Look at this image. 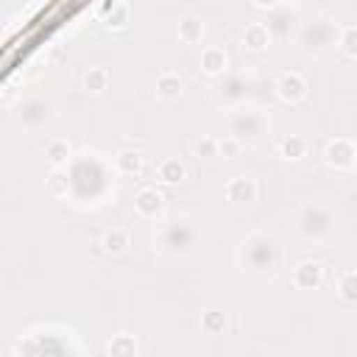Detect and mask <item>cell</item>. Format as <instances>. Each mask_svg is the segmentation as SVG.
<instances>
[{"label": "cell", "instance_id": "obj_1", "mask_svg": "<svg viewBox=\"0 0 357 357\" xmlns=\"http://www.w3.org/2000/svg\"><path fill=\"white\" fill-rule=\"evenodd\" d=\"M332 229H335V223H332V215H329L326 206H321V204H307V206L298 212V231H301L304 240H310V243H324V240H329Z\"/></svg>", "mask_w": 357, "mask_h": 357}, {"label": "cell", "instance_id": "obj_2", "mask_svg": "<svg viewBox=\"0 0 357 357\" xmlns=\"http://www.w3.org/2000/svg\"><path fill=\"white\" fill-rule=\"evenodd\" d=\"M245 259L251 265V271H273L282 259V251H279V243L268 234H254L248 243H245Z\"/></svg>", "mask_w": 357, "mask_h": 357}, {"label": "cell", "instance_id": "obj_3", "mask_svg": "<svg viewBox=\"0 0 357 357\" xmlns=\"http://www.w3.org/2000/svg\"><path fill=\"white\" fill-rule=\"evenodd\" d=\"M265 126L268 120L257 109H243L229 117V137H234L237 142H257L265 134Z\"/></svg>", "mask_w": 357, "mask_h": 357}, {"label": "cell", "instance_id": "obj_4", "mask_svg": "<svg viewBox=\"0 0 357 357\" xmlns=\"http://www.w3.org/2000/svg\"><path fill=\"white\" fill-rule=\"evenodd\" d=\"M50 120H53V103L45 98H28L17 112V123L31 134H39L42 128H47Z\"/></svg>", "mask_w": 357, "mask_h": 357}, {"label": "cell", "instance_id": "obj_5", "mask_svg": "<svg viewBox=\"0 0 357 357\" xmlns=\"http://www.w3.org/2000/svg\"><path fill=\"white\" fill-rule=\"evenodd\" d=\"M162 243L170 254H190L195 248V226L187 220H170Z\"/></svg>", "mask_w": 357, "mask_h": 357}, {"label": "cell", "instance_id": "obj_6", "mask_svg": "<svg viewBox=\"0 0 357 357\" xmlns=\"http://www.w3.org/2000/svg\"><path fill=\"white\" fill-rule=\"evenodd\" d=\"M337 39V31L332 28V22H326V20H315L312 25H307L304 31H301V47L307 50V53H324L332 42Z\"/></svg>", "mask_w": 357, "mask_h": 357}, {"label": "cell", "instance_id": "obj_7", "mask_svg": "<svg viewBox=\"0 0 357 357\" xmlns=\"http://www.w3.org/2000/svg\"><path fill=\"white\" fill-rule=\"evenodd\" d=\"M324 159H326L329 167L346 170V167H351V165L357 162V145H354L351 139H346V137H335V139L326 142Z\"/></svg>", "mask_w": 357, "mask_h": 357}, {"label": "cell", "instance_id": "obj_8", "mask_svg": "<svg viewBox=\"0 0 357 357\" xmlns=\"http://www.w3.org/2000/svg\"><path fill=\"white\" fill-rule=\"evenodd\" d=\"M223 192H226V198L231 201V204H237V206H243V204H254L257 201V181L251 178V176H231L229 181H226V187H223Z\"/></svg>", "mask_w": 357, "mask_h": 357}, {"label": "cell", "instance_id": "obj_9", "mask_svg": "<svg viewBox=\"0 0 357 357\" xmlns=\"http://www.w3.org/2000/svg\"><path fill=\"white\" fill-rule=\"evenodd\" d=\"M134 209H137L139 218L153 220V218H159V215L165 212V195H162L156 187H142V190L134 195Z\"/></svg>", "mask_w": 357, "mask_h": 357}, {"label": "cell", "instance_id": "obj_10", "mask_svg": "<svg viewBox=\"0 0 357 357\" xmlns=\"http://www.w3.org/2000/svg\"><path fill=\"white\" fill-rule=\"evenodd\" d=\"M293 284L298 290H318L324 284V265L315 259H304L293 268Z\"/></svg>", "mask_w": 357, "mask_h": 357}, {"label": "cell", "instance_id": "obj_11", "mask_svg": "<svg viewBox=\"0 0 357 357\" xmlns=\"http://www.w3.org/2000/svg\"><path fill=\"white\" fill-rule=\"evenodd\" d=\"M304 95H307V81H304L301 73H284V75H279V81H276V98L279 100L296 103Z\"/></svg>", "mask_w": 357, "mask_h": 357}, {"label": "cell", "instance_id": "obj_12", "mask_svg": "<svg viewBox=\"0 0 357 357\" xmlns=\"http://www.w3.org/2000/svg\"><path fill=\"white\" fill-rule=\"evenodd\" d=\"M240 42H243V50H248V53H262V50H268V45H271V31H268L265 22H251V25L243 28Z\"/></svg>", "mask_w": 357, "mask_h": 357}, {"label": "cell", "instance_id": "obj_13", "mask_svg": "<svg viewBox=\"0 0 357 357\" xmlns=\"http://www.w3.org/2000/svg\"><path fill=\"white\" fill-rule=\"evenodd\" d=\"M273 14L268 17V31H271V36H279V39H284L287 36V22L293 25L296 22V11L290 8V6H284V3H276L273 8H271Z\"/></svg>", "mask_w": 357, "mask_h": 357}, {"label": "cell", "instance_id": "obj_14", "mask_svg": "<svg viewBox=\"0 0 357 357\" xmlns=\"http://www.w3.org/2000/svg\"><path fill=\"white\" fill-rule=\"evenodd\" d=\"M226 67H229V56H226L223 47H215L212 45V47H204L201 50V70L206 75H223Z\"/></svg>", "mask_w": 357, "mask_h": 357}, {"label": "cell", "instance_id": "obj_15", "mask_svg": "<svg viewBox=\"0 0 357 357\" xmlns=\"http://www.w3.org/2000/svg\"><path fill=\"white\" fill-rule=\"evenodd\" d=\"M176 33H178V39H181L184 45H198V42L204 39V22H201V17H195V14L181 17Z\"/></svg>", "mask_w": 357, "mask_h": 357}, {"label": "cell", "instance_id": "obj_16", "mask_svg": "<svg viewBox=\"0 0 357 357\" xmlns=\"http://www.w3.org/2000/svg\"><path fill=\"white\" fill-rule=\"evenodd\" d=\"M70 156H73V148H70V142L61 139V137H53V139L45 145V159L53 165V170H61V167L70 162Z\"/></svg>", "mask_w": 357, "mask_h": 357}, {"label": "cell", "instance_id": "obj_17", "mask_svg": "<svg viewBox=\"0 0 357 357\" xmlns=\"http://www.w3.org/2000/svg\"><path fill=\"white\" fill-rule=\"evenodd\" d=\"M156 176H159V181H162V184L176 187V184H181V181H184L187 167H184V162H181V159H165V162H159Z\"/></svg>", "mask_w": 357, "mask_h": 357}, {"label": "cell", "instance_id": "obj_18", "mask_svg": "<svg viewBox=\"0 0 357 357\" xmlns=\"http://www.w3.org/2000/svg\"><path fill=\"white\" fill-rule=\"evenodd\" d=\"M100 11L106 14V17H103V25H106V28H114V31H117V28H126V22H128V17H131V8H128L126 3H114V0H112V3H103Z\"/></svg>", "mask_w": 357, "mask_h": 357}, {"label": "cell", "instance_id": "obj_19", "mask_svg": "<svg viewBox=\"0 0 357 357\" xmlns=\"http://www.w3.org/2000/svg\"><path fill=\"white\" fill-rule=\"evenodd\" d=\"M153 89H156V95H159L162 100H176V98L181 95V89H184V81H181L176 73H162V75L156 78Z\"/></svg>", "mask_w": 357, "mask_h": 357}, {"label": "cell", "instance_id": "obj_20", "mask_svg": "<svg viewBox=\"0 0 357 357\" xmlns=\"http://www.w3.org/2000/svg\"><path fill=\"white\" fill-rule=\"evenodd\" d=\"M142 162H145V156H142L139 151H131V148H126V151H120V153L114 156V167H117V173H123V176H137V173L142 170Z\"/></svg>", "mask_w": 357, "mask_h": 357}, {"label": "cell", "instance_id": "obj_21", "mask_svg": "<svg viewBox=\"0 0 357 357\" xmlns=\"http://www.w3.org/2000/svg\"><path fill=\"white\" fill-rule=\"evenodd\" d=\"M109 84H112V75H109V70H106V67H89V70L84 73V89H86V92H92V95L106 92V89H109Z\"/></svg>", "mask_w": 357, "mask_h": 357}, {"label": "cell", "instance_id": "obj_22", "mask_svg": "<svg viewBox=\"0 0 357 357\" xmlns=\"http://www.w3.org/2000/svg\"><path fill=\"white\" fill-rule=\"evenodd\" d=\"M128 248V231H123V229H109V231H103V237H100V251L103 254H123Z\"/></svg>", "mask_w": 357, "mask_h": 357}, {"label": "cell", "instance_id": "obj_23", "mask_svg": "<svg viewBox=\"0 0 357 357\" xmlns=\"http://www.w3.org/2000/svg\"><path fill=\"white\" fill-rule=\"evenodd\" d=\"M106 354L109 357H137V340L131 335H114L106 346Z\"/></svg>", "mask_w": 357, "mask_h": 357}, {"label": "cell", "instance_id": "obj_24", "mask_svg": "<svg viewBox=\"0 0 357 357\" xmlns=\"http://www.w3.org/2000/svg\"><path fill=\"white\" fill-rule=\"evenodd\" d=\"M226 324H229V318H226V312L218 310V307H212V310H206V312L201 315V329H204L206 335H220V332L226 329Z\"/></svg>", "mask_w": 357, "mask_h": 357}, {"label": "cell", "instance_id": "obj_25", "mask_svg": "<svg viewBox=\"0 0 357 357\" xmlns=\"http://www.w3.org/2000/svg\"><path fill=\"white\" fill-rule=\"evenodd\" d=\"M279 151H282L284 159H301L307 153V139L298 137V134H290V137L282 139V148Z\"/></svg>", "mask_w": 357, "mask_h": 357}, {"label": "cell", "instance_id": "obj_26", "mask_svg": "<svg viewBox=\"0 0 357 357\" xmlns=\"http://www.w3.org/2000/svg\"><path fill=\"white\" fill-rule=\"evenodd\" d=\"M337 296L346 301V304H357V271H349L340 276L337 282Z\"/></svg>", "mask_w": 357, "mask_h": 357}, {"label": "cell", "instance_id": "obj_27", "mask_svg": "<svg viewBox=\"0 0 357 357\" xmlns=\"http://www.w3.org/2000/svg\"><path fill=\"white\" fill-rule=\"evenodd\" d=\"M337 47H340L346 56L357 59V25H349V28H343V31L337 33Z\"/></svg>", "mask_w": 357, "mask_h": 357}, {"label": "cell", "instance_id": "obj_28", "mask_svg": "<svg viewBox=\"0 0 357 357\" xmlns=\"http://www.w3.org/2000/svg\"><path fill=\"white\" fill-rule=\"evenodd\" d=\"M240 148H243V142H237L234 137H220L218 139V156L220 159H237L240 156Z\"/></svg>", "mask_w": 357, "mask_h": 357}, {"label": "cell", "instance_id": "obj_29", "mask_svg": "<svg viewBox=\"0 0 357 357\" xmlns=\"http://www.w3.org/2000/svg\"><path fill=\"white\" fill-rule=\"evenodd\" d=\"M45 184H47V190H50L53 195H67V192H70V178H67V173H61V170H53Z\"/></svg>", "mask_w": 357, "mask_h": 357}, {"label": "cell", "instance_id": "obj_30", "mask_svg": "<svg viewBox=\"0 0 357 357\" xmlns=\"http://www.w3.org/2000/svg\"><path fill=\"white\" fill-rule=\"evenodd\" d=\"M192 151L204 159H212V156H218V139L215 137H201V139L192 142Z\"/></svg>", "mask_w": 357, "mask_h": 357}, {"label": "cell", "instance_id": "obj_31", "mask_svg": "<svg viewBox=\"0 0 357 357\" xmlns=\"http://www.w3.org/2000/svg\"><path fill=\"white\" fill-rule=\"evenodd\" d=\"M226 89H229V92H226L223 98H218V100H237V98H240V89H237V81H234V78L226 84Z\"/></svg>", "mask_w": 357, "mask_h": 357}]
</instances>
